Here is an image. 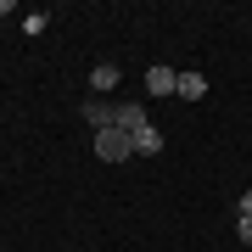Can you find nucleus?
<instances>
[{
  "label": "nucleus",
  "mask_w": 252,
  "mask_h": 252,
  "mask_svg": "<svg viewBox=\"0 0 252 252\" xmlns=\"http://www.w3.org/2000/svg\"><path fill=\"white\" fill-rule=\"evenodd\" d=\"M95 157H101V162H129L135 146H129L124 129H95Z\"/></svg>",
  "instance_id": "1"
},
{
  "label": "nucleus",
  "mask_w": 252,
  "mask_h": 252,
  "mask_svg": "<svg viewBox=\"0 0 252 252\" xmlns=\"http://www.w3.org/2000/svg\"><path fill=\"white\" fill-rule=\"evenodd\" d=\"M146 90H152V95H174V90H180V73H174L168 62L146 67Z\"/></svg>",
  "instance_id": "2"
},
{
  "label": "nucleus",
  "mask_w": 252,
  "mask_h": 252,
  "mask_svg": "<svg viewBox=\"0 0 252 252\" xmlns=\"http://www.w3.org/2000/svg\"><path fill=\"white\" fill-rule=\"evenodd\" d=\"M84 118H90V129H118V107H112V101H101V95L84 101Z\"/></svg>",
  "instance_id": "3"
},
{
  "label": "nucleus",
  "mask_w": 252,
  "mask_h": 252,
  "mask_svg": "<svg viewBox=\"0 0 252 252\" xmlns=\"http://www.w3.org/2000/svg\"><path fill=\"white\" fill-rule=\"evenodd\" d=\"M118 79H124V67H118V62H95V67H90V90H95V95L118 90Z\"/></svg>",
  "instance_id": "4"
},
{
  "label": "nucleus",
  "mask_w": 252,
  "mask_h": 252,
  "mask_svg": "<svg viewBox=\"0 0 252 252\" xmlns=\"http://www.w3.org/2000/svg\"><path fill=\"white\" fill-rule=\"evenodd\" d=\"M129 146H135V157H157V152H162V129L146 124V129H135V135H129Z\"/></svg>",
  "instance_id": "5"
},
{
  "label": "nucleus",
  "mask_w": 252,
  "mask_h": 252,
  "mask_svg": "<svg viewBox=\"0 0 252 252\" xmlns=\"http://www.w3.org/2000/svg\"><path fill=\"white\" fill-rule=\"evenodd\" d=\"M146 124H152L146 107H135V101H129V107H118V129H124V135H135V129H146Z\"/></svg>",
  "instance_id": "6"
},
{
  "label": "nucleus",
  "mask_w": 252,
  "mask_h": 252,
  "mask_svg": "<svg viewBox=\"0 0 252 252\" xmlns=\"http://www.w3.org/2000/svg\"><path fill=\"white\" fill-rule=\"evenodd\" d=\"M174 95H185V101H202V95H207V79H202V73H180V90H174Z\"/></svg>",
  "instance_id": "7"
},
{
  "label": "nucleus",
  "mask_w": 252,
  "mask_h": 252,
  "mask_svg": "<svg viewBox=\"0 0 252 252\" xmlns=\"http://www.w3.org/2000/svg\"><path fill=\"white\" fill-rule=\"evenodd\" d=\"M235 235H241V241L252 247V219H241V213H235Z\"/></svg>",
  "instance_id": "8"
},
{
  "label": "nucleus",
  "mask_w": 252,
  "mask_h": 252,
  "mask_svg": "<svg viewBox=\"0 0 252 252\" xmlns=\"http://www.w3.org/2000/svg\"><path fill=\"white\" fill-rule=\"evenodd\" d=\"M235 213H241V219H252V190H241V202H235Z\"/></svg>",
  "instance_id": "9"
},
{
  "label": "nucleus",
  "mask_w": 252,
  "mask_h": 252,
  "mask_svg": "<svg viewBox=\"0 0 252 252\" xmlns=\"http://www.w3.org/2000/svg\"><path fill=\"white\" fill-rule=\"evenodd\" d=\"M11 11H17V6H11V0H0V23H6V17H11Z\"/></svg>",
  "instance_id": "10"
}]
</instances>
